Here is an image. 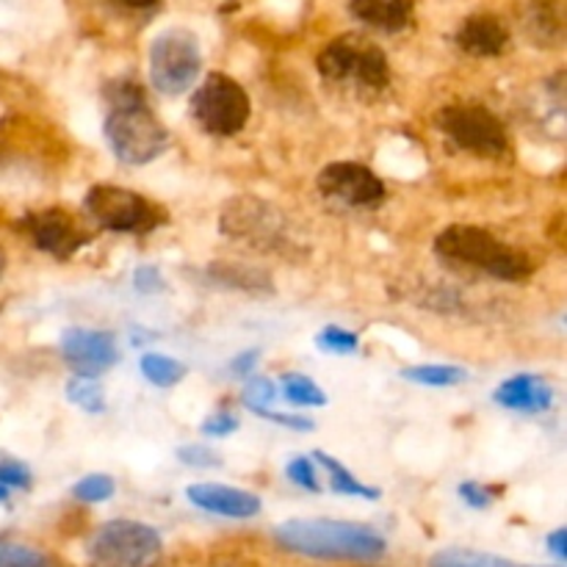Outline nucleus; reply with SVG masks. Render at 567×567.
Segmentation results:
<instances>
[{
  "label": "nucleus",
  "instance_id": "obj_1",
  "mask_svg": "<svg viewBox=\"0 0 567 567\" xmlns=\"http://www.w3.org/2000/svg\"><path fill=\"white\" fill-rule=\"evenodd\" d=\"M109 116L103 122L105 142L111 153L127 166L153 164L169 147V133L144 100V92L133 81H114L105 89Z\"/></svg>",
  "mask_w": 567,
  "mask_h": 567
},
{
  "label": "nucleus",
  "instance_id": "obj_2",
  "mask_svg": "<svg viewBox=\"0 0 567 567\" xmlns=\"http://www.w3.org/2000/svg\"><path fill=\"white\" fill-rule=\"evenodd\" d=\"M275 537L286 551L310 559H380L388 551V543L380 532L352 520H286L277 526Z\"/></svg>",
  "mask_w": 567,
  "mask_h": 567
},
{
  "label": "nucleus",
  "instance_id": "obj_3",
  "mask_svg": "<svg viewBox=\"0 0 567 567\" xmlns=\"http://www.w3.org/2000/svg\"><path fill=\"white\" fill-rule=\"evenodd\" d=\"M435 252L449 264L471 266L493 280L518 282L535 271L529 255L518 247H509L491 230L476 225H452L435 238Z\"/></svg>",
  "mask_w": 567,
  "mask_h": 567
},
{
  "label": "nucleus",
  "instance_id": "obj_4",
  "mask_svg": "<svg viewBox=\"0 0 567 567\" xmlns=\"http://www.w3.org/2000/svg\"><path fill=\"white\" fill-rule=\"evenodd\" d=\"M316 64L324 81L352 86L358 92H382L391 83L385 50L358 33L332 39L319 53Z\"/></svg>",
  "mask_w": 567,
  "mask_h": 567
},
{
  "label": "nucleus",
  "instance_id": "obj_5",
  "mask_svg": "<svg viewBox=\"0 0 567 567\" xmlns=\"http://www.w3.org/2000/svg\"><path fill=\"white\" fill-rule=\"evenodd\" d=\"M249 114V94L227 72H210L192 94V116L210 136H236L247 127Z\"/></svg>",
  "mask_w": 567,
  "mask_h": 567
},
{
  "label": "nucleus",
  "instance_id": "obj_6",
  "mask_svg": "<svg viewBox=\"0 0 567 567\" xmlns=\"http://www.w3.org/2000/svg\"><path fill=\"white\" fill-rule=\"evenodd\" d=\"M203 70L199 42L186 28L161 31L150 44V83L166 97L188 92Z\"/></svg>",
  "mask_w": 567,
  "mask_h": 567
},
{
  "label": "nucleus",
  "instance_id": "obj_7",
  "mask_svg": "<svg viewBox=\"0 0 567 567\" xmlns=\"http://www.w3.org/2000/svg\"><path fill=\"white\" fill-rule=\"evenodd\" d=\"M161 535L138 520H109L89 543L92 567H155L161 559Z\"/></svg>",
  "mask_w": 567,
  "mask_h": 567
},
{
  "label": "nucleus",
  "instance_id": "obj_8",
  "mask_svg": "<svg viewBox=\"0 0 567 567\" xmlns=\"http://www.w3.org/2000/svg\"><path fill=\"white\" fill-rule=\"evenodd\" d=\"M435 125L460 150L480 158H504L509 150L507 131L491 109L476 103H454L437 111Z\"/></svg>",
  "mask_w": 567,
  "mask_h": 567
},
{
  "label": "nucleus",
  "instance_id": "obj_9",
  "mask_svg": "<svg viewBox=\"0 0 567 567\" xmlns=\"http://www.w3.org/2000/svg\"><path fill=\"white\" fill-rule=\"evenodd\" d=\"M83 205L92 214V219L111 233L144 236V233H153L155 227L166 221V214L158 205L150 203L142 194L131 192V188L111 186V183L89 188Z\"/></svg>",
  "mask_w": 567,
  "mask_h": 567
},
{
  "label": "nucleus",
  "instance_id": "obj_10",
  "mask_svg": "<svg viewBox=\"0 0 567 567\" xmlns=\"http://www.w3.org/2000/svg\"><path fill=\"white\" fill-rule=\"evenodd\" d=\"M219 227L225 236L260 249H280L286 241V219L280 210L255 197L230 199L221 210Z\"/></svg>",
  "mask_w": 567,
  "mask_h": 567
},
{
  "label": "nucleus",
  "instance_id": "obj_11",
  "mask_svg": "<svg viewBox=\"0 0 567 567\" xmlns=\"http://www.w3.org/2000/svg\"><path fill=\"white\" fill-rule=\"evenodd\" d=\"M319 192L324 197L338 199V203L349 205V208H377L385 203L388 192L385 183L363 164H352V161H336L327 164L319 172L316 181Z\"/></svg>",
  "mask_w": 567,
  "mask_h": 567
},
{
  "label": "nucleus",
  "instance_id": "obj_12",
  "mask_svg": "<svg viewBox=\"0 0 567 567\" xmlns=\"http://www.w3.org/2000/svg\"><path fill=\"white\" fill-rule=\"evenodd\" d=\"M17 227L31 238V244L39 252L53 255L55 260L75 258V252H81L83 244L89 241V236L78 227V221L61 208L25 214Z\"/></svg>",
  "mask_w": 567,
  "mask_h": 567
},
{
  "label": "nucleus",
  "instance_id": "obj_13",
  "mask_svg": "<svg viewBox=\"0 0 567 567\" xmlns=\"http://www.w3.org/2000/svg\"><path fill=\"white\" fill-rule=\"evenodd\" d=\"M61 358L78 377H94L97 380L103 371H109L120 360V349H116L111 332L70 327L61 336Z\"/></svg>",
  "mask_w": 567,
  "mask_h": 567
},
{
  "label": "nucleus",
  "instance_id": "obj_14",
  "mask_svg": "<svg viewBox=\"0 0 567 567\" xmlns=\"http://www.w3.org/2000/svg\"><path fill=\"white\" fill-rule=\"evenodd\" d=\"M186 498L194 507L205 513L221 515V518L247 520L260 513V498L249 491H238L230 485H214V482H199L186 491Z\"/></svg>",
  "mask_w": 567,
  "mask_h": 567
},
{
  "label": "nucleus",
  "instance_id": "obj_15",
  "mask_svg": "<svg viewBox=\"0 0 567 567\" xmlns=\"http://www.w3.org/2000/svg\"><path fill=\"white\" fill-rule=\"evenodd\" d=\"M493 399H496V404H502L504 410H513V413L540 415L551 410L554 388L537 374H518L513 377V380L502 382V385L496 388V393H493Z\"/></svg>",
  "mask_w": 567,
  "mask_h": 567
},
{
  "label": "nucleus",
  "instance_id": "obj_16",
  "mask_svg": "<svg viewBox=\"0 0 567 567\" xmlns=\"http://www.w3.org/2000/svg\"><path fill=\"white\" fill-rule=\"evenodd\" d=\"M457 44L474 59H496L507 50L509 28L496 14H471L460 25Z\"/></svg>",
  "mask_w": 567,
  "mask_h": 567
},
{
  "label": "nucleus",
  "instance_id": "obj_17",
  "mask_svg": "<svg viewBox=\"0 0 567 567\" xmlns=\"http://www.w3.org/2000/svg\"><path fill=\"white\" fill-rule=\"evenodd\" d=\"M520 25L540 48H554L565 37V14L559 0H529L520 11Z\"/></svg>",
  "mask_w": 567,
  "mask_h": 567
},
{
  "label": "nucleus",
  "instance_id": "obj_18",
  "mask_svg": "<svg viewBox=\"0 0 567 567\" xmlns=\"http://www.w3.org/2000/svg\"><path fill=\"white\" fill-rule=\"evenodd\" d=\"M349 9L365 25L385 33H399L413 22V0H349Z\"/></svg>",
  "mask_w": 567,
  "mask_h": 567
},
{
  "label": "nucleus",
  "instance_id": "obj_19",
  "mask_svg": "<svg viewBox=\"0 0 567 567\" xmlns=\"http://www.w3.org/2000/svg\"><path fill=\"white\" fill-rule=\"evenodd\" d=\"M313 457L319 460V465L327 471V476H330V487H332V491L341 493V496H358V498H369V502H377V498L382 496V493L377 491V487L363 485V482H360L358 476H354L352 471L347 468V465L338 463V460L332 457V454L316 452Z\"/></svg>",
  "mask_w": 567,
  "mask_h": 567
},
{
  "label": "nucleus",
  "instance_id": "obj_20",
  "mask_svg": "<svg viewBox=\"0 0 567 567\" xmlns=\"http://www.w3.org/2000/svg\"><path fill=\"white\" fill-rule=\"evenodd\" d=\"M402 377L424 388H454V385H463V382L468 380V371L460 369V365L426 363V365H410V369L402 371Z\"/></svg>",
  "mask_w": 567,
  "mask_h": 567
},
{
  "label": "nucleus",
  "instance_id": "obj_21",
  "mask_svg": "<svg viewBox=\"0 0 567 567\" xmlns=\"http://www.w3.org/2000/svg\"><path fill=\"white\" fill-rule=\"evenodd\" d=\"M138 365H142L144 380L153 382L155 388H175L177 382L186 380L188 374V369L181 363V360L166 358V354H155V352L142 354Z\"/></svg>",
  "mask_w": 567,
  "mask_h": 567
},
{
  "label": "nucleus",
  "instance_id": "obj_22",
  "mask_svg": "<svg viewBox=\"0 0 567 567\" xmlns=\"http://www.w3.org/2000/svg\"><path fill=\"white\" fill-rule=\"evenodd\" d=\"M430 567H532L518 565L513 559L496 557V554L471 551V548H446L430 559Z\"/></svg>",
  "mask_w": 567,
  "mask_h": 567
},
{
  "label": "nucleus",
  "instance_id": "obj_23",
  "mask_svg": "<svg viewBox=\"0 0 567 567\" xmlns=\"http://www.w3.org/2000/svg\"><path fill=\"white\" fill-rule=\"evenodd\" d=\"M280 391L288 402L299 404V408H324L327 404L324 391L305 374H282Z\"/></svg>",
  "mask_w": 567,
  "mask_h": 567
},
{
  "label": "nucleus",
  "instance_id": "obj_24",
  "mask_svg": "<svg viewBox=\"0 0 567 567\" xmlns=\"http://www.w3.org/2000/svg\"><path fill=\"white\" fill-rule=\"evenodd\" d=\"M66 399H70L75 408L86 410V413L97 415L105 410V396H103V388L97 385V380L94 377H72L70 382H66Z\"/></svg>",
  "mask_w": 567,
  "mask_h": 567
},
{
  "label": "nucleus",
  "instance_id": "obj_25",
  "mask_svg": "<svg viewBox=\"0 0 567 567\" xmlns=\"http://www.w3.org/2000/svg\"><path fill=\"white\" fill-rule=\"evenodd\" d=\"M316 347L330 354H354L360 349V338L358 332L330 324L316 336Z\"/></svg>",
  "mask_w": 567,
  "mask_h": 567
},
{
  "label": "nucleus",
  "instance_id": "obj_26",
  "mask_svg": "<svg viewBox=\"0 0 567 567\" xmlns=\"http://www.w3.org/2000/svg\"><path fill=\"white\" fill-rule=\"evenodd\" d=\"M116 485L109 474H89L72 487V496L83 504H100V502H109L114 496Z\"/></svg>",
  "mask_w": 567,
  "mask_h": 567
},
{
  "label": "nucleus",
  "instance_id": "obj_27",
  "mask_svg": "<svg viewBox=\"0 0 567 567\" xmlns=\"http://www.w3.org/2000/svg\"><path fill=\"white\" fill-rule=\"evenodd\" d=\"M0 567H50V559L37 548L0 540Z\"/></svg>",
  "mask_w": 567,
  "mask_h": 567
},
{
  "label": "nucleus",
  "instance_id": "obj_28",
  "mask_svg": "<svg viewBox=\"0 0 567 567\" xmlns=\"http://www.w3.org/2000/svg\"><path fill=\"white\" fill-rule=\"evenodd\" d=\"M277 385L269 380V377H255V380L247 382L241 393L244 408L252 410V413H260V410H269L277 399Z\"/></svg>",
  "mask_w": 567,
  "mask_h": 567
},
{
  "label": "nucleus",
  "instance_id": "obj_29",
  "mask_svg": "<svg viewBox=\"0 0 567 567\" xmlns=\"http://www.w3.org/2000/svg\"><path fill=\"white\" fill-rule=\"evenodd\" d=\"M33 482L31 468L20 460H0V487L6 491H28Z\"/></svg>",
  "mask_w": 567,
  "mask_h": 567
},
{
  "label": "nucleus",
  "instance_id": "obj_30",
  "mask_svg": "<svg viewBox=\"0 0 567 567\" xmlns=\"http://www.w3.org/2000/svg\"><path fill=\"white\" fill-rule=\"evenodd\" d=\"M286 474H288V480H291L297 487H305V491H310V493L321 491L319 476H316V465H313V460H310V457H293L291 463H288Z\"/></svg>",
  "mask_w": 567,
  "mask_h": 567
},
{
  "label": "nucleus",
  "instance_id": "obj_31",
  "mask_svg": "<svg viewBox=\"0 0 567 567\" xmlns=\"http://www.w3.org/2000/svg\"><path fill=\"white\" fill-rule=\"evenodd\" d=\"M177 460L183 465H192V468H214L219 465V454L214 452L210 446H203V443H188V446L177 449Z\"/></svg>",
  "mask_w": 567,
  "mask_h": 567
},
{
  "label": "nucleus",
  "instance_id": "obj_32",
  "mask_svg": "<svg viewBox=\"0 0 567 567\" xmlns=\"http://www.w3.org/2000/svg\"><path fill=\"white\" fill-rule=\"evenodd\" d=\"M460 498H463L471 509H487L493 504V498H496V493H493L491 487L480 485V482H463V485H460Z\"/></svg>",
  "mask_w": 567,
  "mask_h": 567
},
{
  "label": "nucleus",
  "instance_id": "obj_33",
  "mask_svg": "<svg viewBox=\"0 0 567 567\" xmlns=\"http://www.w3.org/2000/svg\"><path fill=\"white\" fill-rule=\"evenodd\" d=\"M133 286L138 293H161L166 288L164 277H161L158 266H138L133 271Z\"/></svg>",
  "mask_w": 567,
  "mask_h": 567
},
{
  "label": "nucleus",
  "instance_id": "obj_34",
  "mask_svg": "<svg viewBox=\"0 0 567 567\" xmlns=\"http://www.w3.org/2000/svg\"><path fill=\"white\" fill-rule=\"evenodd\" d=\"M255 415H260V419H266V421H271V424H280V426H288V430H293V432H310L313 430V421L308 419V415H293V413H275V410H260V413H255Z\"/></svg>",
  "mask_w": 567,
  "mask_h": 567
},
{
  "label": "nucleus",
  "instance_id": "obj_35",
  "mask_svg": "<svg viewBox=\"0 0 567 567\" xmlns=\"http://www.w3.org/2000/svg\"><path fill=\"white\" fill-rule=\"evenodd\" d=\"M236 430H238V419L230 413H214L203 426H199V432H203L205 437H227Z\"/></svg>",
  "mask_w": 567,
  "mask_h": 567
},
{
  "label": "nucleus",
  "instance_id": "obj_36",
  "mask_svg": "<svg viewBox=\"0 0 567 567\" xmlns=\"http://www.w3.org/2000/svg\"><path fill=\"white\" fill-rule=\"evenodd\" d=\"M258 360H260V349H244L241 354H236L230 363L233 374L236 377H249L255 369H258Z\"/></svg>",
  "mask_w": 567,
  "mask_h": 567
},
{
  "label": "nucleus",
  "instance_id": "obj_37",
  "mask_svg": "<svg viewBox=\"0 0 567 567\" xmlns=\"http://www.w3.org/2000/svg\"><path fill=\"white\" fill-rule=\"evenodd\" d=\"M120 11H133V14H153L161 9V0H111Z\"/></svg>",
  "mask_w": 567,
  "mask_h": 567
},
{
  "label": "nucleus",
  "instance_id": "obj_38",
  "mask_svg": "<svg viewBox=\"0 0 567 567\" xmlns=\"http://www.w3.org/2000/svg\"><path fill=\"white\" fill-rule=\"evenodd\" d=\"M546 546H548V551L554 554V559H557V563H565L567 559V529L551 532V535L546 537Z\"/></svg>",
  "mask_w": 567,
  "mask_h": 567
},
{
  "label": "nucleus",
  "instance_id": "obj_39",
  "mask_svg": "<svg viewBox=\"0 0 567 567\" xmlns=\"http://www.w3.org/2000/svg\"><path fill=\"white\" fill-rule=\"evenodd\" d=\"M3 271H6V252L0 249V277H3Z\"/></svg>",
  "mask_w": 567,
  "mask_h": 567
}]
</instances>
